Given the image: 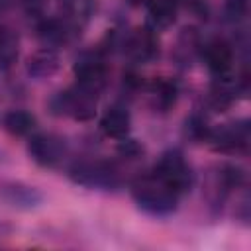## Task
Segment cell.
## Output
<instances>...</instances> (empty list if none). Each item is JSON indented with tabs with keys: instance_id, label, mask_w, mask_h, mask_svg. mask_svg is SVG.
<instances>
[{
	"instance_id": "obj_6",
	"label": "cell",
	"mask_w": 251,
	"mask_h": 251,
	"mask_svg": "<svg viewBox=\"0 0 251 251\" xmlns=\"http://www.w3.org/2000/svg\"><path fill=\"white\" fill-rule=\"evenodd\" d=\"M208 141L216 151H226V153L243 151L249 143V126L247 122L220 126L218 129H210Z\"/></svg>"
},
{
	"instance_id": "obj_14",
	"label": "cell",
	"mask_w": 251,
	"mask_h": 251,
	"mask_svg": "<svg viewBox=\"0 0 251 251\" xmlns=\"http://www.w3.org/2000/svg\"><path fill=\"white\" fill-rule=\"evenodd\" d=\"M151 22L157 27H167L175 22L176 16V0H147Z\"/></svg>"
},
{
	"instance_id": "obj_23",
	"label": "cell",
	"mask_w": 251,
	"mask_h": 251,
	"mask_svg": "<svg viewBox=\"0 0 251 251\" xmlns=\"http://www.w3.org/2000/svg\"><path fill=\"white\" fill-rule=\"evenodd\" d=\"M141 2H147V0H129V4H133V6H139Z\"/></svg>"
},
{
	"instance_id": "obj_1",
	"label": "cell",
	"mask_w": 251,
	"mask_h": 251,
	"mask_svg": "<svg viewBox=\"0 0 251 251\" xmlns=\"http://www.w3.org/2000/svg\"><path fill=\"white\" fill-rule=\"evenodd\" d=\"M131 194L135 204L151 216H169L178 204V194L155 175L137 180L131 188Z\"/></svg>"
},
{
	"instance_id": "obj_21",
	"label": "cell",
	"mask_w": 251,
	"mask_h": 251,
	"mask_svg": "<svg viewBox=\"0 0 251 251\" xmlns=\"http://www.w3.org/2000/svg\"><path fill=\"white\" fill-rule=\"evenodd\" d=\"M247 12V0H226V16L229 20H239Z\"/></svg>"
},
{
	"instance_id": "obj_3",
	"label": "cell",
	"mask_w": 251,
	"mask_h": 251,
	"mask_svg": "<svg viewBox=\"0 0 251 251\" xmlns=\"http://www.w3.org/2000/svg\"><path fill=\"white\" fill-rule=\"evenodd\" d=\"M71 180L88 188H110L118 182V175L112 165L104 161H80L71 167Z\"/></svg>"
},
{
	"instance_id": "obj_18",
	"label": "cell",
	"mask_w": 251,
	"mask_h": 251,
	"mask_svg": "<svg viewBox=\"0 0 251 251\" xmlns=\"http://www.w3.org/2000/svg\"><path fill=\"white\" fill-rule=\"evenodd\" d=\"M37 31H39V37H41L43 41H47V43H59V41L65 39V27H63V24L57 22V20H47V22H43Z\"/></svg>"
},
{
	"instance_id": "obj_19",
	"label": "cell",
	"mask_w": 251,
	"mask_h": 251,
	"mask_svg": "<svg viewBox=\"0 0 251 251\" xmlns=\"http://www.w3.org/2000/svg\"><path fill=\"white\" fill-rule=\"evenodd\" d=\"M186 133H188L192 139L200 141V139H208V135H210V127L206 126V122H204L202 118L192 116L190 120H186Z\"/></svg>"
},
{
	"instance_id": "obj_13",
	"label": "cell",
	"mask_w": 251,
	"mask_h": 251,
	"mask_svg": "<svg viewBox=\"0 0 251 251\" xmlns=\"http://www.w3.org/2000/svg\"><path fill=\"white\" fill-rule=\"evenodd\" d=\"M4 127L6 131L18 137L29 135L35 129V116H31L25 110H12L4 116Z\"/></svg>"
},
{
	"instance_id": "obj_4",
	"label": "cell",
	"mask_w": 251,
	"mask_h": 251,
	"mask_svg": "<svg viewBox=\"0 0 251 251\" xmlns=\"http://www.w3.org/2000/svg\"><path fill=\"white\" fill-rule=\"evenodd\" d=\"M59 114H71L75 120L88 122L96 114V92L76 84L75 88L61 92L57 96Z\"/></svg>"
},
{
	"instance_id": "obj_17",
	"label": "cell",
	"mask_w": 251,
	"mask_h": 251,
	"mask_svg": "<svg viewBox=\"0 0 251 251\" xmlns=\"http://www.w3.org/2000/svg\"><path fill=\"white\" fill-rule=\"evenodd\" d=\"M153 94H155L157 106L165 112V110H169V108L175 104V100H176V86H175L173 82H169V80H159V82H155V86H153Z\"/></svg>"
},
{
	"instance_id": "obj_7",
	"label": "cell",
	"mask_w": 251,
	"mask_h": 251,
	"mask_svg": "<svg viewBox=\"0 0 251 251\" xmlns=\"http://www.w3.org/2000/svg\"><path fill=\"white\" fill-rule=\"evenodd\" d=\"M27 151L37 165L55 167L65 155V143L61 137L53 133H37V135H31L27 143Z\"/></svg>"
},
{
	"instance_id": "obj_20",
	"label": "cell",
	"mask_w": 251,
	"mask_h": 251,
	"mask_svg": "<svg viewBox=\"0 0 251 251\" xmlns=\"http://www.w3.org/2000/svg\"><path fill=\"white\" fill-rule=\"evenodd\" d=\"M243 178H245V173L237 165H226L222 169V180L227 188H237L243 182Z\"/></svg>"
},
{
	"instance_id": "obj_10",
	"label": "cell",
	"mask_w": 251,
	"mask_h": 251,
	"mask_svg": "<svg viewBox=\"0 0 251 251\" xmlns=\"http://www.w3.org/2000/svg\"><path fill=\"white\" fill-rule=\"evenodd\" d=\"M61 61H59V53L55 49H39L35 51L33 55L27 57V63H25V71L27 75L35 76V78H47L51 75L57 73Z\"/></svg>"
},
{
	"instance_id": "obj_15",
	"label": "cell",
	"mask_w": 251,
	"mask_h": 251,
	"mask_svg": "<svg viewBox=\"0 0 251 251\" xmlns=\"http://www.w3.org/2000/svg\"><path fill=\"white\" fill-rule=\"evenodd\" d=\"M233 100H235V84L226 78H220L210 90V106L214 110L224 112L233 104Z\"/></svg>"
},
{
	"instance_id": "obj_8",
	"label": "cell",
	"mask_w": 251,
	"mask_h": 251,
	"mask_svg": "<svg viewBox=\"0 0 251 251\" xmlns=\"http://www.w3.org/2000/svg\"><path fill=\"white\" fill-rule=\"evenodd\" d=\"M0 198L12 206V208H20V210H31L37 208L43 202V194L35 188L29 186L25 182H18V180H8L0 184Z\"/></svg>"
},
{
	"instance_id": "obj_2",
	"label": "cell",
	"mask_w": 251,
	"mask_h": 251,
	"mask_svg": "<svg viewBox=\"0 0 251 251\" xmlns=\"http://www.w3.org/2000/svg\"><path fill=\"white\" fill-rule=\"evenodd\" d=\"M155 176H159L178 196L182 192L190 190V186L194 182V175L178 149H171L161 157V161L155 167Z\"/></svg>"
},
{
	"instance_id": "obj_22",
	"label": "cell",
	"mask_w": 251,
	"mask_h": 251,
	"mask_svg": "<svg viewBox=\"0 0 251 251\" xmlns=\"http://www.w3.org/2000/svg\"><path fill=\"white\" fill-rule=\"evenodd\" d=\"M120 153H122L124 157H127V159H135V157L141 153V147H139L137 141L124 137V141H122V145H120Z\"/></svg>"
},
{
	"instance_id": "obj_12",
	"label": "cell",
	"mask_w": 251,
	"mask_h": 251,
	"mask_svg": "<svg viewBox=\"0 0 251 251\" xmlns=\"http://www.w3.org/2000/svg\"><path fill=\"white\" fill-rule=\"evenodd\" d=\"M129 127H131V118L124 108H110L100 120V129L104 131V135L114 139L127 137Z\"/></svg>"
},
{
	"instance_id": "obj_5",
	"label": "cell",
	"mask_w": 251,
	"mask_h": 251,
	"mask_svg": "<svg viewBox=\"0 0 251 251\" xmlns=\"http://www.w3.org/2000/svg\"><path fill=\"white\" fill-rule=\"evenodd\" d=\"M73 73L76 76V84H80L92 92H98L106 84L108 67H106V61L98 53H82L75 61Z\"/></svg>"
},
{
	"instance_id": "obj_11",
	"label": "cell",
	"mask_w": 251,
	"mask_h": 251,
	"mask_svg": "<svg viewBox=\"0 0 251 251\" xmlns=\"http://www.w3.org/2000/svg\"><path fill=\"white\" fill-rule=\"evenodd\" d=\"M127 53L135 59V61H151L157 53H159V41L157 35L151 29H137L129 41H127Z\"/></svg>"
},
{
	"instance_id": "obj_9",
	"label": "cell",
	"mask_w": 251,
	"mask_h": 251,
	"mask_svg": "<svg viewBox=\"0 0 251 251\" xmlns=\"http://www.w3.org/2000/svg\"><path fill=\"white\" fill-rule=\"evenodd\" d=\"M204 59H206V65L210 67L212 73H216L218 76H224L231 69L233 51H231V47L224 39H214V41L206 43Z\"/></svg>"
},
{
	"instance_id": "obj_16",
	"label": "cell",
	"mask_w": 251,
	"mask_h": 251,
	"mask_svg": "<svg viewBox=\"0 0 251 251\" xmlns=\"http://www.w3.org/2000/svg\"><path fill=\"white\" fill-rule=\"evenodd\" d=\"M18 57V39L12 31L0 27V67H10Z\"/></svg>"
}]
</instances>
